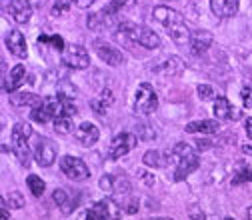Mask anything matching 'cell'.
<instances>
[{"label": "cell", "mask_w": 252, "mask_h": 220, "mask_svg": "<svg viewBox=\"0 0 252 220\" xmlns=\"http://www.w3.org/2000/svg\"><path fill=\"white\" fill-rule=\"evenodd\" d=\"M114 34L124 44H138V46L148 48V50H154V48L160 46V38L154 30H150L148 26H142V24L128 22V20H122L114 28Z\"/></svg>", "instance_id": "1"}, {"label": "cell", "mask_w": 252, "mask_h": 220, "mask_svg": "<svg viewBox=\"0 0 252 220\" xmlns=\"http://www.w3.org/2000/svg\"><path fill=\"white\" fill-rule=\"evenodd\" d=\"M154 18L168 30L170 38H172L176 44L184 46V44L190 42V36H192V34L188 32V26H186V22H184V18H182L180 12H176V10H172V8L160 4V6L154 8Z\"/></svg>", "instance_id": "2"}, {"label": "cell", "mask_w": 252, "mask_h": 220, "mask_svg": "<svg viewBox=\"0 0 252 220\" xmlns=\"http://www.w3.org/2000/svg\"><path fill=\"white\" fill-rule=\"evenodd\" d=\"M156 108H158V96H156L154 88L148 82H142L136 88V94H134V112L142 114V116H148Z\"/></svg>", "instance_id": "3"}, {"label": "cell", "mask_w": 252, "mask_h": 220, "mask_svg": "<svg viewBox=\"0 0 252 220\" xmlns=\"http://www.w3.org/2000/svg\"><path fill=\"white\" fill-rule=\"evenodd\" d=\"M138 142V136L132 134V132H120L112 138L110 142V148H108V158L110 160H118L122 158V156L128 154Z\"/></svg>", "instance_id": "4"}, {"label": "cell", "mask_w": 252, "mask_h": 220, "mask_svg": "<svg viewBox=\"0 0 252 220\" xmlns=\"http://www.w3.org/2000/svg\"><path fill=\"white\" fill-rule=\"evenodd\" d=\"M62 62H64V66L68 68H74V70H82V68H88L90 66V56L88 52L78 46V44H70L62 50Z\"/></svg>", "instance_id": "5"}, {"label": "cell", "mask_w": 252, "mask_h": 220, "mask_svg": "<svg viewBox=\"0 0 252 220\" xmlns=\"http://www.w3.org/2000/svg\"><path fill=\"white\" fill-rule=\"evenodd\" d=\"M56 152H58V148L50 138L36 136V140H34V158L40 166H44V168L52 166V162L56 160Z\"/></svg>", "instance_id": "6"}, {"label": "cell", "mask_w": 252, "mask_h": 220, "mask_svg": "<svg viewBox=\"0 0 252 220\" xmlns=\"http://www.w3.org/2000/svg\"><path fill=\"white\" fill-rule=\"evenodd\" d=\"M60 168H62V172H64L68 178H72V180H86L90 176L88 166L84 164L82 158H78V156H70V154L62 156Z\"/></svg>", "instance_id": "7"}, {"label": "cell", "mask_w": 252, "mask_h": 220, "mask_svg": "<svg viewBox=\"0 0 252 220\" xmlns=\"http://www.w3.org/2000/svg\"><path fill=\"white\" fill-rule=\"evenodd\" d=\"M88 220H108V218H120V204L114 202L112 198H104L94 204L86 212Z\"/></svg>", "instance_id": "8"}, {"label": "cell", "mask_w": 252, "mask_h": 220, "mask_svg": "<svg viewBox=\"0 0 252 220\" xmlns=\"http://www.w3.org/2000/svg\"><path fill=\"white\" fill-rule=\"evenodd\" d=\"M92 46H94V50H96L98 58L104 60L108 66H120L122 62H124L122 50H118L116 46H112V44H108V42H104V40H94Z\"/></svg>", "instance_id": "9"}, {"label": "cell", "mask_w": 252, "mask_h": 220, "mask_svg": "<svg viewBox=\"0 0 252 220\" xmlns=\"http://www.w3.org/2000/svg\"><path fill=\"white\" fill-rule=\"evenodd\" d=\"M4 12L18 24H24L32 16V6L26 0H4Z\"/></svg>", "instance_id": "10"}, {"label": "cell", "mask_w": 252, "mask_h": 220, "mask_svg": "<svg viewBox=\"0 0 252 220\" xmlns=\"http://www.w3.org/2000/svg\"><path fill=\"white\" fill-rule=\"evenodd\" d=\"M198 164H200V160H198V156L194 152H190V154L182 156V158H178L176 160V170H174V180L176 182H182L188 174H192L198 168Z\"/></svg>", "instance_id": "11"}, {"label": "cell", "mask_w": 252, "mask_h": 220, "mask_svg": "<svg viewBox=\"0 0 252 220\" xmlns=\"http://www.w3.org/2000/svg\"><path fill=\"white\" fill-rule=\"evenodd\" d=\"M152 72L154 74H158V76H178V74H182L184 72V62L178 58V56H170V58H166L162 64H158V66H154L152 68Z\"/></svg>", "instance_id": "12"}, {"label": "cell", "mask_w": 252, "mask_h": 220, "mask_svg": "<svg viewBox=\"0 0 252 220\" xmlns=\"http://www.w3.org/2000/svg\"><path fill=\"white\" fill-rule=\"evenodd\" d=\"M116 14H118V12H114L110 6H106V8L100 10V12L90 14L88 20H86V24H88V28H92V30H102V28L110 26V24L116 20Z\"/></svg>", "instance_id": "13"}, {"label": "cell", "mask_w": 252, "mask_h": 220, "mask_svg": "<svg viewBox=\"0 0 252 220\" xmlns=\"http://www.w3.org/2000/svg\"><path fill=\"white\" fill-rule=\"evenodd\" d=\"M4 42H6L8 50H10L14 56H18V58H26L28 48H26V40H24L22 32H18V30H8Z\"/></svg>", "instance_id": "14"}, {"label": "cell", "mask_w": 252, "mask_h": 220, "mask_svg": "<svg viewBox=\"0 0 252 220\" xmlns=\"http://www.w3.org/2000/svg\"><path fill=\"white\" fill-rule=\"evenodd\" d=\"M238 0H210V10L218 18H232L238 12Z\"/></svg>", "instance_id": "15"}, {"label": "cell", "mask_w": 252, "mask_h": 220, "mask_svg": "<svg viewBox=\"0 0 252 220\" xmlns=\"http://www.w3.org/2000/svg\"><path fill=\"white\" fill-rule=\"evenodd\" d=\"M170 160H174L172 158V150L170 152L168 150H148L144 154V158H142V162L146 166H150V168H162V166L170 164Z\"/></svg>", "instance_id": "16"}, {"label": "cell", "mask_w": 252, "mask_h": 220, "mask_svg": "<svg viewBox=\"0 0 252 220\" xmlns=\"http://www.w3.org/2000/svg\"><path fill=\"white\" fill-rule=\"evenodd\" d=\"M98 136H100V130L94 126L92 122H82L80 126H78V130H76V140H78L80 144H84V146L96 144Z\"/></svg>", "instance_id": "17"}, {"label": "cell", "mask_w": 252, "mask_h": 220, "mask_svg": "<svg viewBox=\"0 0 252 220\" xmlns=\"http://www.w3.org/2000/svg\"><path fill=\"white\" fill-rule=\"evenodd\" d=\"M28 138H22V136H14L12 134V150L16 154V158L20 160V164L24 168H28L30 164H32V154H30V148L26 144Z\"/></svg>", "instance_id": "18"}, {"label": "cell", "mask_w": 252, "mask_h": 220, "mask_svg": "<svg viewBox=\"0 0 252 220\" xmlns=\"http://www.w3.org/2000/svg\"><path fill=\"white\" fill-rule=\"evenodd\" d=\"M212 110H214V114H216L218 120H236L238 114H240V112L228 102V98H224V96H218V98H216Z\"/></svg>", "instance_id": "19"}, {"label": "cell", "mask_w": 252, "mask_h": 220, "mask_svg": "<svg viewBox=\"0 0 252 220\" xmlns=\"http://www.w3.org/2000/svg\"><path fill=\"white\" fill-rule=\"evenodd\" d=\"M188 134H214L220 130V124L216 120H196V122H188L186 128Z\"/></svg>", "instance_id": "20"}, {"label": "cell", "mask_w": 252, "mask_h": 220, "mask_svg": "<svg viewBox=\"0 0 252 220\" xmlns=\"http://www.w3.org/2000/svg\"><path fill=\"white\" fill-rule=\"evenodd\" d=\"M212 40L214 38L208 30H196V32L190 36V48L194 54H202L212 46Z\"/></svg>", "instance_id": "21"}, {"label": "cell", "mask_w": 252, "mask_h": 220, "mask_svg": "<svg viewBox=\"0 0 252 220\" xmlns=\"http://www.w3.org/2000/svg\"><path fill=\"white\" fill-rule=\"evenodd\" d=\"M24 76H26V68H24L22 64H16V66L10 70L8 78L4 76V84H2L4 92H14V90L24 82Z\"/></svg>", "instance_id": "22"}, {"label": "cell", "mask_w": 252, "mask_h": 220, "mask_svg": "<svg viewBox=\"0 0 252 220\" xmlns=\"http://www.w3.org/2000/svg\"><path fill=\"white\" fill-rule=\"evenodd\" d=\"M110 104H112V92H110L108 88H104V90L100 92V96L94 98V100L90 102V108L94 110V114L104 116V114H106V108H108Z\"/></svg>", "instance_id": "23"}, {"label": "cell", "mask_w": 252, "mask_h": 220, "mask_svg": "<svg viewBox=\"0 0 252 220\" xmlns=\"http://www.w3.org/2000/svg\"><path fill=\"white\" fill-rule=\"evenodd\" d=\"M52 200L60 206V210L64 212V214H70L74 210V202H72V196L66 192V190H62V188H58V190L52 192Z\"/></svg>", "instance_id": "24"}, {"label": "cell", "mask_w": 252, "mask_h": 220, "mask_svg": "<svg viewBox=\"0 0 252 220\" xmlns=\"http://www.w3.org/2000/svg\"><path fill=\"white\" fill-rule=\"evenodd\" d=\"M36 44H38V48L50 46V50H56V52L64 50V40H62L58 34H40V38L36 40Z\"/></svg>", "instance_id": "25"}, {"label": "cell", "mask_w": 252, "mask_h": 220, "mask_svg": "<svg viewBox=\"0 0 252 220\" xmlns=\"http://www.w3.org/2000/svg\"><path fill=\"white\" fill-rule=\"evenodd\" d=\"M10 102L14 106H36L42 102L40 96H36V94H30V92H22V94H14V96L10 98Z\"/></svg>", "instance_id": "26"}, {"label": "cell", "mask_w": 252, "mask_h": 220, "mask_svg": "<svg viewBox=\"0 0 252 220\" xmlns=\"http://www.w3.org/2000/svg\"><path fill=\"white\" fill-rule=\"evenodd\" d=\"M54 130L60 134H68L74 130V124H72V116H58L54 118Z\"/></svg>", "instance_id": "27"}, {"label": "cell", "mask_w": 252, "mask_h": 220, "mask_svg": "<svg viewBox=\"0 0 252 220\" xmlns=\"http://www.w3.org/2000/svg\"><path fill=\"white\" fill-rule=\"evenodd\" d=\"M26 184H28V188H30V192H32L34 196H42V192H44V188H46L44 180H42V178H38L36 174H30V176H28V180H26Z\"/></svg>", "instance_id": "28"}, {"label": "cell", "mask_w": 252, "mask_h": 220, "mask_svg": "<svg viewBox=\"0 0 252 220\" xmlns=\"http://www.w3.org/2000/svg\"><path fill=\"white\" fill-rule=\"evenodd\" d=\"M30 118H32L34 122H40V124H44V122L52 120L50 112L44 108V104H42V102H40V104H36V106H32V112H30Z\"/></svg>", "instance_id": "29"}, {"label": "cell", "mask_w": 252, "mask_h": 220, "mask_svg": "<svg viewBox=\"0 0 252 220\" xmlns=\"http://www.w3.org/2000/svg\"><path fill=\"white\" fill-rule=\"evenodd\" d=\"M136 136L140 140H154L156 132H154V128L150 126V124H138V126H136Z\"/></svg>", "instance_id": "30"}, {"label": "cell", "mask_w": 252, "mask_h": 220, "mask_svg": "<svg viewBox=\"0 0 252 220\" xmlns=\"http://www.w3.org/2000/svg\"><path fill=\"white\" fill-rule=\"evenodd\" d=\"M12 134L22 136V138H30L32 136V128H30V124H26V122H16L14 128H12Z\"/></svg>", "instance_id": "31"}, {"label": "cell", "mask_w": 252, "mask_h": 220, "mask_svg": "<svg viewBox=\"0 0 252 220\" xmlns=\"http://www.w3.org/2000/svg\"><path fill=\"white\" fill-rule=\"evenodd\" d=\"M248 180H252V170L248 166H240L232 178V184H240V182H248Z\"/></svg>", "instance_id": "32"}, {"label": "cell", "mask_w": 252, "mask_h": 220, "mask_svg": "<svg viewBox=\"0 0 252 220\" xmlns=\"http://www.w3.org/2000/svg\"><path fill=\"white\" fill-rule=\"evenodd\" d=\"M70 2H72V0H56V4L52 6V16H62V14H66L68 8H70Z\"/></svg>", "instance_id": "33"}, {"label": "cell", "mask_w": 252, "mask_h": 220, "mask_svg": "<svg viewBox=\"0 0 252 220\" xmlns=\"http://www.w3.org/2000/svg\"><path fill=\"white\" fill-rule=\"evenodd\" d=\"M114 176H110V174H104L102 178H100V188H102V190L106 192V194H112V190H114Z\"/></svg>", "instance_id": "34"}, {"label": "cell", "mask_w": 252, "mask_h": 220, "mask_svg": "<svg viewBox=\"0 0 252 220\" xmlns=\"http://www.w3.org/2000/svg\"><path fill=\"white\" fill-rule=\"evenodd\" d=\"M240 98H242V104L246 108H252V86H244L240 90Z\"/></svg>", "instance_id": "35"}, {"label": "cell", "mask_w": 252, "mask_h": 220, "mask_svg": "<svg viewBox=\"0 0 252 220\" xmlns=\"http://www.w3.org/2000/svg\"><path fill=\"white\" fill-rule=\"evenodd\" d=\"M196 92H198L200 100H210V98H212V94H214L212 86H208V84H200V86L196 88Z\"/></svg>", "instance_id": "36"}, {"label": "cell", "mask_w": 252, "mask_h": 220, "mask_svg": "<svg viewBox=\"0 0 252 220\" xmlns=\"http://www.w3.org/2000/svg\"><path fill=\"white\" fill-rule=\"evenodd\" d=\"M132 2H136V0H110V8L114 10V12H118L120 8H124V6H128V4H132Z\"/></svg>", "instance_id": "37"}, {"label": "cell", "mask_w": 252, "mask_h": 220, "mask_svg": "<svg viewBox=\"0 0 252 220\" xmlns=\"http://www.w3.org/2000/svg\"><path fill=\"white\" fill-rule=\"evenodd\" d=\"M10 206L12 208H22L24 206V198L20 196V192H12L10 194Z\"/></svg>", "instance_id": "38"}, {"label": "cell", "mask_w": 252, "mask_h": 220, "mask_svg": "<svg viewBox=\"0 0 252 220\" xmlns=\"http://www.w3.org/2000/svg\"><path fill=\"white\" fill-rule=\"evenodd\" d=\"M124 210H126V214H136L138 212V202L134 198H130L128 202L124 204Z\"/></svg>", "instance_id": "39"}, {"label": "cell", "mask_w": 252, "mask_h": 220, "mask_svg": "<svg viewBox=\"0 0 252 220\" xmlns=\"http://www.w3.org/2000/svg\"><path fill=\"white\" fill-rule=\"evenodd\" d=\"M72 2H74L76 6H80V8H88L90 4L96 2V0H72Z\"/></svg>", "instance_id": "40"}, {"label": "cell", "mask_w": 252, "mask_h": 220, "mask_svg": "<svg viewBox=\"0 0 252 220\" xmlns=\"http://www.w3.org/2000/svg\"><path fill=\"white\" fill-rule=\"evenodd\" d=\"M26 2L32 6V8H42V6L48 2V0H26Z\"/></svg>", "instance_id": "41"}, {"label": "cell", "mask_w": 252, "mask_h": 220, "mask_svg": "<svg viewBox=\"0 0 252 220\" xmlns=\"http://www.w3.org/2000/svg\"><path fill=\"white\" fill-rule=\"evenodd\" d=\"M244 128H246V136L252 138V118H246L244 120Z\"/></svg>", "instance_id": "42"}, {"label": "cell", "mask_w": 252, "mask_h": 220, "mask_svg": "<svg viewBox=\"0 0 252 220\" xmlns=\"http://www.w3.org/2000/svg\"><path fill=\"white\" fill-rule=\"evenodd\" d=\"M0 206H2V218L6 220V218L10 216V212H8V206H6V198H2V200H0Z\"/></svg>", "instance_id": "43"}, {"label": "cell", "mask_w": 252, "mask_h": 220, "mask_svg": "<svg viewBox=\"0 0 252 220\" xmlns=\"http://www.w3.org/2000/svg\"><path fill=\"white\" fill-rule=\"evenodd\" d=\"M196 146H198V150H206V148H210L212 144H210V142H206V140H202V142L198 140V142H196Z\"/></svg>", "instance_id": "44"}, {"label": "cell", "mask_w": 252, "mask_h": 220, "mask_svg": "<svg viewBox=\"0 0 252 220\" xmlns=\"http://www.w3.org/2000/svg\"><path fill=\"white\" fill-rule=\"evenodd\" d=\"M190 218H204V214H202V212H200V214H198V212H192Z\"/></svg>", "instance_id": "45"}, {"label": "cell", "mask_w": 252, "mask_h": 220, "mask_svg": "<svg viewBox=\"0 0 252 220\" xmlns=\"http://www.w3.org/2000/svg\"><path fill=\"white\" fill-rule=\"evenodd\" d=\"M246 218H250V220H252V206L246 210Z\"/></svg>", "instance_id": "46"}, {"label": "cell", "mask_w": 252, "mask_h": 220, "mask_svg": "<svg viewBox=\"0 0 252 220\" xmlns=\"http://www.w3.org/2000/svg\"><path fill=\"white\" fill-rule=\"evenodd\" d=\"M242 150H244V152H246V154H252V148H250V146H244V148H242Z\"/></svg>", "instance_id": "47"}]
</instances>
